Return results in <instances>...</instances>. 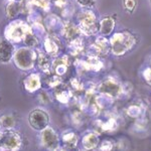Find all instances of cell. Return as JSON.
<instances>
[{
  "mask_svg": "<svg viewBox=\"0 0 151 151\" xmlns=\"http://www.w3.org/2000/svg\"><path fill=\"white\" fill-rule=\"evenodd\" d=\"M110 52L115 57H124L137 45L138 38L133 32L123 29L113 32L109 38Z\"/></svg>",
  "mask_w": 151,
  "mask_h": 151,
  "instance_id": "6da1fadb",
  "label": "cell"
},
{
  "mask_svg": "<svg viewBox=\"0 0 151 151\" xmlns=\"http://www.w3.org/2000/svg\"><path fill=\"white\" fill-rule=\"evenodd\" d=\"M78 26L86 35H94L99 31L98 16L91 8H83L77 16Z\"/></svg>",
  "mask_w": 151,
  "mask_h": 151,
  "instance_id": "7a4b0ae2",
  "label": "cell"
},
{
  "mask_svg": "<svg viewBox=\"0 0 151 151\" xmlns=\"http://www.w3.org/2000/svg\"><path fill=\"white\" fill-rule=\"evenodd\" d=\"M14 64L19 70H29L33 68L36 62L35 53L30 47H19L14 52L13 55Z\"/></svg>",
  "mask_w": 151,
  "mask_h": 151,
  "instance_id": "3957f363",
  "label": "cell"
},
{
  "mask_svg": "<svg viewBox=\"0 0 151 151\" xmlns=\"http://www.w3.org/2000/svg\"><path fill=\"white\" fill-rule=\"evenodd\" d=\"M98 91L101 95L108 97L110 99H116L123 93V86L115 78L108 77L103 82L100 83Z\"/></svg>",
  "mask_w": 151,
  "mask_h": 151,
  "instance_id": "277c9868",
  "label": "cell"
},
{
  "mask_svg": "<svg viewBox=\"0 0 151 151\" xmlns=\"http://www.w3.org/2000/svg\"><path fill=\"white\" fill-rule=\"evenodd\" d=\"M22 146V138L17 131L4 130L0 134V148L8 150H18Z\"/></svg>",
  "mask_w": 151,
  "mask_h": 151,
  "instance_id": "5b68a950",
  "label": "cell"
},
{
  "mask_svg": "<svg viewBox=\"0 0 151 151\" xmlns=\"http://www.w3.org/2000/svg\"><path fill=\"white\" fill-rule=\"evenodd\" d=\"M50 115L45 110L40 108H36L32 110L28 115L29 126L36 131H41L50 125Z\"/></svg>",
  "mask_w": 151,
  "mask_h": 151,
  "instance_id": "8992f818",
  "label": "cell"
},
{
  "mask_svg": "<svg viewBox=\"0 0 151 151\" xmlns=\"http://www.w3.org/2000/svg\"><path fill=\"white\" fill-rule=\"evenodd\" d=\"M40 140L42 147L48 150H57L60 145V136L50 126H47L40 131Z\"/></svg>",
  "mask_w": 151,
  "mask_h": 151,
  "instance_id": "52a82bcc",
  "label": "cell"
},
{
  "mask_svg": "<svg viewBox=\"0 0 151 151\" xmlns=\"http://www.w3.org/2000/svg\"><path fill=\"white\" fill-rule=\"evenodd\" d=\"M7 40L10 41H19L23 40L24 36L28 32V27L22 20H13L7 26L6 29Z\"/></svg>",
  "mask_w": 151,
  "mask_h": 151,
  "instance_id": "ba28073f",
  "label": "cell"
},
{
  "mask_svg": "<svg viewBox=\"0 0 151 151\" xmlns=\"http://www.w3.org/2000/svg\"><path fill=\"white\" fill-rule=\"evenodd\" d=\"M15 47L12 41L7 38H0V64H8L13 58Z\"/></svg>",
  "mask_w": 151,
  "mask_h": 151,
  "instance_id": "9c48e42d",
  "label": "cell"
},
{
  "mask_svg": "<svg viewBox=\"0 0 151 151\" xmlns=\"http://www.w3.org/2000/svg\"><path fill=\"white\" fill-rule=\"evenodd\" d=\"M116 27V15H107L99 20V31L102 36H110Z\"/></svg>",
  "mask_w": 151,
  "mask_h": 151,
  "instance_id": "30bf717a",
  "label": "cell"
},
{
  "mask_svg": "<svg viewBox=\"0 0 151 151\" xmlns=\"http://www.w3.org/2000/svg\"><path fill=\"white\" fill-rule=\"evenodd\" d=\"M91 48L93 50L94 55L92 57H100V55H107L110 52V42H109V38L105 37V36H99L95 43L92 45Z\"/></svg>",
  "mask_w": 151,
  "mask_h": 151,
  "instance_id": "8fae6325",
  "label": "cell"
},
{
  "mask_svg": "<svg viewBox=\"0 0 151 151\" xmlns=\"http://www.w3.org/2000/svg\"><path fill=\"white\" fill-rule=\"evenodd\" d=\"M99 143V136L95 132H88L82 137V146L86 150L96 149V148H98Z\"/></svg>",
  "mask_w": 151,
  "mask_h": 151,
  "instance_id": "7c38bea8",
  "label": "cell"
},
{
  "mask_svg": "<svg viewBox=\"0 0 151 151\" xmlns=\"http://www.w3.org/2000/svg\"><path fill=\"white\" fill-rule=\"evenodd\" d=\"M22 10V3L17 0H11L9 3L6 4L5 13L6 17L9 19H14L18 14H20Z\"/></svg>",
  "mask_w": 151,
  "mask_h": 151,
  "instance_id": "4fadbf2b",
  "label": "cell"
},
{
  "mask_svg": "<svg viewBox=\"0 0 151 151\" xmlns=\"http://www.w3.org/2000/svg\"><path fill=\"white\" fill-rule=\"evenodd\" d=\"M17 124V118L13 114H3L0 116V129L2 130H12Z\"/></svg>",
  "mask_w": 151,
  "mask_h": 151,
  "instance_id": "5bb4252c",
  "label": "cell"
},
{
  "mask_svg": "<svg viewBox=\"0 0 151 151\" xmlns=\"http://www.w3.org/2000/svg\"><path fill=\"white\" fill-rule=\"evenodd\" d=\"M62 143L64 148H67V149L76 148L79 143V136L73 131H69L65 134L64 133L62 136Z\"/></svg>",
  "mask_w": 151,
  "mask_h": 151,
  "instance_id": "9a60e30c",
  "label": "cell"
},
{
  "mask_svg": "<svg viewBox=\"0 0 151 151\" xmlns=\"http://www.w3.org/2000/svg\"><path fill=\"white\" fill-rule=\"evenodd\" d=\"M24 88L27 92H35L40 89L41 86L40 84V78L37 74H31L23 81Z\"/></svg>",
  "mask_w": 151,
  "mask_h": 151,
  "instance_id": "2e32d148",
  "label": "cell"
},
{
  "mask_svg": "<svg viewBox=\"0 0 151 151\" xmlns=\"http://www.w3.org/2000/svg\"><path fill=\"white\" fill-rule=\"evenodd\" d=\"M81 29L79 28L78 24L68 23L64 27V36L69 40H74L78 37H81Z\"/></svg>",
  "mask_w": 151,
  "mask_h": 151,
  "instance_id": "e0dca14e",
  "label": "cell"
},
{
  "mask_svg": "<svg viewBox=\"0 0 151 151\" xmlns=\"http://www.w3.org/2000/svg\"><path fill=\"white\" fill-rule=\"evenodd\" d=\"M127 115L132 119H139L143 114V109L139 105L132 104L127 108Z\"/></svg>",
  "mask_w": 151,
  "mask_h": 151,
  "instance_id": "ac0fdd59",
  "label": "cell"
},
{
  "mask_svg": "<svg viewBox=\"0 0 151 151\" xmlns=\"http://www.w3.org/2000/svg\"><path fill=\"white\" fill-rule=\"evenodd\" d=\"M115 142L111 139H104L103 141H100L98 149L100 150H112L113 148H115Z\"/></svg>",
  "mask_w": 151,
  "mask_h": 151,
  "instance_id": "d6986e66",
  "label": "cell"
},
{
  "mask_svg": "<svg viewBox=\"0 0 151 151\" xmlns=\"http://www.w3.org/2000/svg\"><path fill=\"white\" fill-rule=\"evenodd\" d=\"M123 5L126 11L129 13H133L136 9L137 3H136V0H123Z\"/></svg>",
  "mask_w": 151,
  "mask_h": 151,
  "instance_id": "ffe728a7",
  "label": "cell"
},
{
  "mask_svg": "<svg viewBox=\"0 0 151 151\" xmlns=\"http://www.w3.org/2000/svg\"><path fill=\"white\" fill-rule=\"evenodd\" d=\"M75 1L82 8H93L95 4H96L97 0H75Z\"/></svg>",
  "mask_w": 151,
  "mask_h": 151,
  "instance_id": "44dd1931",
  "label": "cell"
},
{
  "mask_svg": "<svg viewBox=\"0 0 151 151\" xmlns=\"http://www.w3.org/2000/svg\"><path fill=\"white\" fill-rule=\"evenodd\" d=\"M142 77H143V79H144L146 84L151 86V67H147L143 70Z\"/></svg>",
  "mask_w": 151,
  "mask_h": 151,
  "instance_id": "7402d4cb",
  "label": "cell"
},
{
  "mask_svg": "<svg viewBox=\"0 0 151 151\" xmlns=\"http://www.w3.org/2000/svg\"><path fill=\"white\" fill-rule=\"evenodd\" d=\"M0 134H1V129H0Z\"/></svg>",
  "mask_w": 151,
  "mask_h": 151,
  "instance_id": "603a6c76",
  "label": "cell"
},
{
  "mask_svg": "<svg viewBox=\"0 0 151 151\" xmlns=\"http://www.w3.org/2000/svg\"><path fill=\"white\" fill-rule=\"evenodd\" d=\"M150 3H151V0H150Z\"/></svg>",
  "mask_w": 151,
  "mask_h": 151,
  "instance_id": "cb8c5ba5",
  "label": "cell"
}]
</instances>
